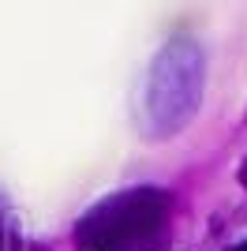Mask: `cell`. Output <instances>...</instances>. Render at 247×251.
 Wrapping results in <instances>:
<instances>
[{"instance_id":"6da1fadb","label":"cell","mask_w":247,"mask_h":251,"mask_svg":"<svg viewBox=\"0 0 247 251\" xmlns=\"http://www.w3.org/2000/svg\"><path fill=\"white\" fill-rule=\"evenodd\" d=\"M169 195L161 188H127L101 199L75 225L79 251H150L165 240Z\"/></svg>"},{"instance_id":"7a4b0ae2","label":"cell","mask_w":247,"mask_h":251,"mask_svg":"<svg viewBox=\"0 0 247 251\" xmlns=\"http://www.w3.org/2000/svg\"><path fill=\"white\" fill-rule=\"evenodd\" d=\"M240 176H244V188H247V161H244V173H240Z\"/></svg>"},{"instance_id":"3957f363","label":"cell","mask_w":247,"mask_h":251,"mask_svg":"<svg viewBox=\"0 0 247 251\" xmlns=\"http://www.w3.org/2000/svg\"><path fill=\"white\" fill-rule=\"evenodd\" d=\"M232 251H247V244H240V248H232Z\"/></svg>"}]
</instances>
